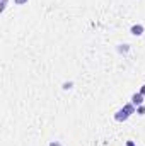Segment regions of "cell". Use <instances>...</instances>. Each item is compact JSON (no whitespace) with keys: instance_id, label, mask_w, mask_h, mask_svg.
Wrapping results in <instances>:
<instances>
[{"instance_id":"8","label":"cell","mask_w":145,"mask_h":146,"mask_svg":"<svg viewBox=\"0 0 145 146\" xmlns=\"http://www.w3.org/2000/svg\"><path fill=\"white\" fill-rule=\"evenodd\" d=\"M7 2H9V0H2V5H0V10H2V12H3L5 7H7Z\"/></svg>"},{"instance_id":"1","label":"cell","mask_w":145,"mask_h":146,"mask_svg":"<svg viewBox=\"0 0 145 146\" xmlns=\"http://www.w3.org/2000/svg\"><path fill=\"white\" fill-rule=\"evenodd\" d=\"M128 117H130V114L123 109V107L114 112V121H118V122H125V121H128Z\"/></svg>"},{"instance_id":"11","label":"cell","mask_w":145,"mask_h":146,"mask_svg":"<svg viewBox=\"0 0 145 146\" xmlns=\"http://www.w3.org/2000/svg\"><path fill=\"white\" fill-rule=\"evenodd\" d=\"M140 94H142V95H144V97H145V83H144V85H142V88H140Z\"/></svg>"},{"instance_id":"12","label":"cell","mask_w":145,"mask_h":146,"mask_svg":"<svg viewBox=\"0 0 145 146\" xmlns=\"http://www.w3.org/2000/svg\"><path fill=\"white\" fill-rule=\"evenodd\" d=\"M126 146H137L133 141H126Z\"/></svg>"},{"instance_id":"5","label":"cell","mask_w":145,"mask_h":146,"mask_svg":"<svg viewBox=\"0 0 145 146\" xmlns=\"http://www.w3.org/2000/svg\"><path fill=\"white\" fill-rule=\"evenodd\" d=\"M118 51L119 53H128L130 51V44H119L118 46Z\"/></svg>"},{"instance_id":"9","label":"cell","mask_w":145,"mask_h":146,"mask_svg":"<svg viewBox=\"0 0 145 146\" xmlns=\"http://www.w3.org/2000/svg\"><path fill=\"white\" fill-rule=\"evenodd\" d=\"M14 3L15 5H24V3H28V0H14Z\"/></svg>"},{"instance_id":"6","label":"cell","mask_w":145,"mask_h":146,"mask_svg":"<svg viewBox=\"0 0 145 146\" xmlns=\"http://www.w3.org/2000/svg\"><path fill=\"white\" fill-rule=\"evenodd\" d=\"M72 87H73V82H65V83L62 85V88H63V90H70Z\"/></svg>"},{"instance_id":"3","label":"cell","mask_w":145,"mask_h":146,"mask_svg":"<svg viewBox=\"0 0 145 146\" xmlns=\"http://www.w3.org/2000/svg\"><path fill=\"white\" fill-rule=\"evenodd\" d=\"M145 31V27L142 26V24H133L132 27H130V33L133 34V36H142Z\"/></svg>"},{"instance_id":"7","label":"cell","mask_w":145,"mask_h":146,"mask_svg":"<svg viewBox=\"0 0 145 146\" xmlns=\"http://www.w3.org/2000/svg\"><path fill=\"white\" fill-rule=\"evenodd\" d=\"M137 114H138V115H144V114H145V106H144V104L137 107Z\"/></svg>"},{"instance_id":"10","label":"cell","mask_w":145,"mask_h":146,"mask_svg":"<svg viewBox=\"0 0 145 146\" xmlns=\"http://www.w3.org/2000/svg\"><path fill=\"white\" fill-rule=\"evenodd\" d=\"M50 146H63V145H62L60 141H51V143H50Z\"/></svg>"},{"instance_id":"4","label":"cell","mask_w":145,"mask_h":146,"mask_svg":"<svg viewBox=\"0 0 145 146\" xmlns=\"http://www.w3.org/2000/svg\"><path fill=\"white\" fill-rule=\"evenodd\" d=\"M123 109L126 110V112H128V114H130V115H132V114H135V112H137V107H135V106H133V104H132V102H130V104H125V106H123Z\"/></svg>"},{"instance_id":"2","label":"cell","mask_w":145,"mask_h":146,"mask_svg":"<svg viewBox=\"0 0 145 146\" xmlns=\"http://www.w3.org/2000/svg\"><path fill=\"white\" fill-rule=\"evenodd\" d=\"M132 104H133L135 107L142 106V104H144V95H142L140 92H135V94L132 95Z\"/></svg>"}]
</instances>
